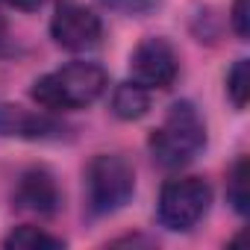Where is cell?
<instances>
[{"label":"cell","instance_id":"8992f818","mask_svg":"<svg viewBox=\"0 0 250 250\" xmlns=\"http://www.w3.org/2000/svg\"><path fill=\"white\" fill-rule=\"evenodd\" d=\"M50 33H53L56 44L65 50H88L100 42L103 27L91 9H85L80 3H62L53 15Z\"/></svg>","mask_w":250,"mask_h":250},{"label":"cell","instance_id":"5bb4252c","mask_svg":"<svg viewBox=\"0 0 250 250\" xmlns=\"http://www.w3.org/2000/svg\"><path fill=\"white\" fill-rule=\"evenodd\" d=\"M232 27L238 33V39H247L250 27H247V0H235L232 6Z\"/></svg>","mask_w":250,"mask_h":250},{"label":"cell","instance_id":"2e32d148","mask_svg":"<svg viewBox=\"0 0 250 250\" xmlns=\"http://www.w3.org/2000/svg\"><path fill=\"white\" fill-rule=\"evenodd\" d=\"M3 42H6V18L0 15V44H3Z\"/></svg>","mask_w":250,"mask_h":250},{"label":"cell","instance_id":"9a60e30c","mask_svg":"<svg viewBox=\"0 0 250 250\" xmlns=\"http://www.w3.org/2000/svg\"><path fill=\"white\" fill-rule=\"evenodd\" d=\"M6 3L15 6V9H27V12H30V9H39L44 0H6Z\"/></svg>","mask_w":250,"mask_h":250},{"label":"cell","instance_id":"52a82bcc","mask_svg":"<svg viewBox=\"0 0 250 250\" xmlns=\"http://www.w3.org/2000/svg\"><path fill=\"white\" fill-rule=\"evenodd\" d=\"M15 206L21 212H33V215H53L59 209V186L56 180L42 171V168H33L21 177L18 188H15Z\"/></svg>","mask_w":250,"mask_h":250},{"label":"cell","instance_id":"7c38bea8","mask_svg":"<svg viewBox=\"0 0 250 250\" xmlns=\"http://www.w3.org/2000/svg\"><path fill=\"white\" fill-rule=\"evenodd\" d=\"M227 94L232 97V103L238 109L247 106V94H250V65H247V59H238L232 65V71L227 74Z\"/></svg>","mask_w":250,"mask_h":250},{"label":"cell","instance_id":"8fae6325","mask_svg":"<svg viewBox=\"0 0 250 250\" xmlns=\"http://www.w3.org/2000/svg\"><path fill=\"white\" fill-rule=\"evenodd\" d=\"M227 197H229V203H232V209H235L238 215H247V209H250V194H247V159H238V162H235L232 177H229Z\"/></svg>","mask_w":250,"mask_h":250},{"label":"cell","instance_id":"277c9868","mask_svg":"<svg viewBox=\"0 0 250 250\" xmlns=\"http://www.w3.org/2000/svg\"><path fill=\"white\" fill-rule=\"evenodd\" d=\"M212 203V188L200 177H180L165 183L159 194V221L162 227L183 232L191 229L209 209Z\"/></svg>","mask_w":250,"mask_h":250},{"label":"cell","instance_id":"9c48e42d","mask_svg":"<svg viewBox=\"0 0 250 250\" xmlns=\"http://www.w3.org/2000/svg\"><path fill=\"white\" fill-rule=\"evenodd\" d=\"M150 106V97H147V88L139 85V83H124L115 88L112 94V112L124 121H133V118H142Z\"/></svg>","mask_w":250,"mask_h":250},{"label":"cell","instance_id":"4fadbf2b","mask_svg":"<svg viewBox=\"0 0 250 250\" xmlns=\"http://www.w3.org/2000/svg\"><path fill=\"white\" fill-rule=\"evenodd\" d=\"M100 3H106L109 9H118V12H130V15H145L150 12L159 0H100Z\"/></svg>","mask_w":250,"mask_h":250},{"label":"cell","instance_id":"5b68a950","mask_svg":"<svg viewBox=\"0 0 250 250\" xmlns=\"http://www.w3.org/2000/svg\"><path fill=\"white\" fill-rule=\"evenodd\" d=\"M133 83L145 88H168L177 80V53L165 39H145L130 56Z\"/></svg>","mask_w":250,"mask_h":250},{"label":"cell","instance_id":"30bf717a","mask_svg":"<svg viewBox=\"0 0 250 250\" xmlns=\"http://www.w3.org/2000/svg\"><path fill=\"white\" fill-rule=\"evenodd\" d=\"M3 244H6L9 250H59L65 241L56 238V235H47V232L39 229V227H18Z\"/></svg>","mask_w":250,"mask_h":250},{"label":"cell","instance_id":"6da1fadb","mask_svg":"<svg viewBox=\"0 0 250 250\" xmlns=\"http://www.w3.org/2000/svg\"><path fill=\"white\" fill-rule=\"evenodd\" d=\"M106 88V71L94 62H68L36 80L33 97L44 109H80L94 103Z\"/></svg>","mask_w":250,"mask_h":250},{"label":"cell","instance_id":"ba28073f","mask_svg":"<svg viewBox=\"0 0 250 250\" xmlns=\"http://www.w3.org/2000/svg\"><path fill=\"white\" fill-rule=\"evenodd\" d=\"M62 133V124L39 115V112H27L21 106H0V136H18V139H53Z\"/></svg>","mask_w":250,"mask_h":250},{"label":"cell","instance_id":"3957f363","mask_svg":"<svg viewBox=\"0 0 250 250\" xmlns=\"http://www.w3.org/2000/svg\"><path fill=\"white\" fill-rule=\"evenodd\" d=\"M85 191L91 215H109L121 209L136 191V171L121 153H100L85 171Z\"/></svg>","mask_w":250,"mask_h":250},{"label":"cell","instance_id":"7a4b0ae2","mask_svg":"<svg viewBox=\"0 0 250 250\" xmlns=\"http://www.w3.org/2000/svg\"><path fill=\"white\" fill-rule=\"evenodd\" d=\"M203 147H206V127L191 103H174L165 124L150 136V153L162 168L188 165Z\"/></svg>","mask_w":250,"mask_h":250}]
</instances>
